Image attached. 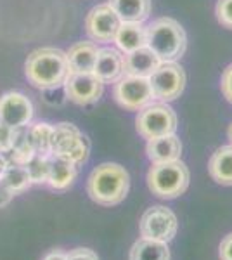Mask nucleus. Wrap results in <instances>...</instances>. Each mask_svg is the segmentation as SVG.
I'll return each instance as SVG.
<instances>
[{
	"label": "nucleus",
	"mask_w": 232,
	"mask_h": 260,
	"mask_svg": "<svg viewBox=\"0 0 232 260\" xmlns=\"http://www.w3.org/2000/svg\"><path fill=\"white\" fill-rule=\"evenodd\" d=\"M28 82L40 90L59 89L68 80L71 70L66 52L56 47H42L33 50L24 62Z\"/></svg>",
	"instance_id": "1"
},
{
	"label": "nucleus",
	"mask_w": 232,
	"mask_h": 260,
	"mask_svg": "<svg viewBox=\"0 0 232 260\" xmlns=\"http://www.w3.org/2000/svg\"><path fill=\"white\" fill-rule=\"evenodd\" d=\"M130 187L128 172L118 163H101L87 180V192L101 207H115L126 198Z\"/></svg>",
	"instance_id": "2"
},
{
	"label": "nucleus",
	"mask_w": 232,
	"mask_h": 260,
	"mask_svg": "<svg viewBox=\"0 0 232 260\" xmlns=\"http://www.w3.org/2000/svg\"><path fill=\"white\" fill-rule=\"evenodd\" d=\"M147 47L161 62H174L184 56L187 49V37L179 21L174 18H158L146 26Z\"/></svg>",
	"instance_id": "3"
},
{
	"label": "nucleus",
	"mask_w": 232,
	"mask_h": 260,
	"mask_svg": "<svg viewBox=\"0 0 232 260\" xmlns=\"http://www.w3.org/2000/svg\"><path fill=\"white\" fill-rule=\"evenodd\" d=\"M191 174L180 160L167 163H153L147 172V187L154 196L174 200L184 194L189 187Z\"/></svg>",
	"instance_id": "4"
},
{
	"label": "nucleus",
	"mask_w": 232,
	"mask_h": 260,
	"mask_svg": "<svg viewBox=\"0 0 232 260\" xmlns=\"http://www.w3.org/2000/svg\"><path fill=\"white\" fill-rule=\"evenodd\" d=\"M88 153H90V144L75 125L64 121L54 127L50 156L62 158L80 167L88 160Z\"/></svg>",
	"instance_id": "5"
},
{
	"label": "nucleus",
	"mask_w": 232,
	"mask_h": 260,
	"mask_svg": "<svg viewBox=\"0 0 232 260\" xmlns=\"http://www.w3.org/2000/svg\"><path fill=\"white\" fill-rule=\"evenodd\" d=\"M136 127L141 137L151 141L177 132V115L167 103H151L139 111Z\"/></svg>",
	"instance_id": "6"
},
{
	"label": "nucleus",
	"mask_w": 232,
	"mask_h": 260,
	"mask_svg": "<svg viewBox=\"0 0 232 260\" xmlns=\"http://www.w3.org/2000/svg\"><path fill=\"white\" fill-rule=\"evenodd\" d=\"M113 98L126 111H141L153 103L154 94L149 78L123 75L113 87Z\"/></svg>",
	"instance_id": "7"
},
{
	"label": "nucleus",
	"mask_w": 232,
	"mask_h": 260,
	"mask_svg": "<svg viewBox=\"0 0 232 260\" xmlns=\"http://www.w3.org/2000/svg\"><path fill=\"white\" fill-rule=\"evenodd\" d=\"M151 89H153L154 99L161 103H170L180 98L185 89V73L184 68L177 61L161 62L154 73L149 77Z\"/></svg>",
	"instance_id": "8"
},
{
	"label": "nucleus",
	"mask_w": 232,
	"mask_h": 260,
	"mask_svg": "<svg viewBox=\"0 0 232 260\" xmlns=\"http://www.w3.org/2000/svg\"><path fill=\"white\" fill-rule=\"evenodd\" d=\"M139 231L142 238L158 241H172L179 231V222H177L175 213L167 207H151L147 208L139 222Z\"/></svg>",
	"instance_id": "9"
},
{
	"label": "nucleus",
	"mask_w": 232,
	"mask_h": 260,
	"mask_svg": "<svg viewBox=\"0 0 232 260\" xmlns=\"http://www.w3.org/2000/svg\"><path fill=\"white\" fill-rule=\"evenodd\" d=\"M121 21L118 18L109 4H99L92 7L90 12L85 18V31L92 40L101 42V44H109L115 42Z\"/></svg>",
	"instance_id": "10"
},
{
	"label": "nucleus",
	"mask_w": 232,
	"mask_h": 260,
	"mask_svg": "<svg viewBox=\"0 0 232 260\" xmlns=\"http://www.w3.org/2000/svg\"><path fill=\"white\" fill-rule=\"evenodd\" d=\"M66 94V99L78 106L94 104L101 99L104 92V83L101 78H97L94 71L90 73H70L68 80L62 85Z\"/></svg>",
	"instance_id": "11"
},
{
	"label": "nucleus",
	"mask_w": 232,
	"mask_h": 260,
	"mask_svg": "<svg viewBox=\"0 0 232 260\" xmlns=\"http://www.w3.org/2000/svg\"><path fill=\"white\" fill-rule=\"evenodd\" d=\"M33 118V104L23 92L11 90L0 95V121L12 128L29 125Z\"/></svg>",
	"instance_id": "12"
},
{
	"label": "nucleus",
	"mask_w": 232,
	"mask_h": 260,
	"mask_svg": "<svg viewBox=\"0 0 232 260\" xmlns=\"http://www.w3.org/2000/svg\"><path fill=\"white\" fill-rule=\"evenodd\" d=\"M94 73L103 83H116L125 75V56L115 47H103L97 52Z\"/></svg>",
	"instance_id": "13"
},
{
	"label": "nucleus",
	"mask_w": 232,
	"mask_h": 260,
	"mask_svg": "<svg viewBox=\"0 0 232 260\" xmlns=\"http://www.w3.org/2000/svg\"><path fill=\"white\" fill-rule=\"evenodd\" d=\"M159 64H161L159 57L147 45L125 54V75L149 78Z\"/></svg>",
	"instance_id": "14"
},
{
	"label": "nucleus",
	"mask_w": 232,
	"mask_h": 260,
	"mask_svg": "<svg viewBox=\"0 0 232 260\" xmlns=\"http://www.w3.org/2000/svg\"><path fill=\"white\" fill-rule=\"evenodd\" d=\"M146 153L153 163H167V161H175L180 160L182 154V142L175 134L172 136L158 137V139L147 141Z\"/></svg>",
	"instance_id": "15"
},
{
	"label": "nucleus",
	"mask_w": 232,
	"mask_h": 260,
	"mask_svg": "<svg viewBox=\"0 0 232 260\" xmlns=\"http://www.w3.org/2000/svg\"><path fill=\"white\" fill-rule=\"evenodd\" d=\"M97 52H99V47L94 42H77V44L71 45L70 50L66 52L71 73H90V71H94Z\"/></svg>",
	"instance_id": "16"
},
{
	"label": "nucleus",
	"mask_w": 232,
	"mask_h": 260,
	"mask_svg": "<svg viewBox=\"0 0 232 260\" xmlns=\"http://www.w3.org/2000/svg\"><path fill=\"white\" fill-rule=\"evenodd\" d=\"M115 44L118 50H121L123 54L146 47L147 44L146 26L142 23H121L115 37Z\"/></svg>",
	"instance_id": "17"
},
{
	"label": "nucleus",
	"mask_w": 232,
	"mask_h": 260,
	"mask_svg": "<svg viewBox=\"0 0 232 260\" xmlns=\"http://www.w3.org/2000/svg\"><path fill=\"white\" fill-rule=\"evenodd\" d=\"M121 23H144L151 16V0H109Z\"/></svg>",
	"instance_id": "18"
},
{
	"label": "nucleus",
	"mask_w": 232,
	"mask_h": 260,
	"mask_svg": "<svg viewBox=\"0 0 232 260\" xmlns=\"http://www.w3.org/2000/svg\"><path fill=\"white\" fill-rule=\"evenodd\" d=\"M78 175V167L68 160L57 156H50V172L47 184L54 191H66L73 186Z\"/></svg>",
	"instance_id": "19"
},
{
	"label": "nucleus",
	"mask_w": 232,
	"mask_h": 260,
	"mask_svg": "<svg viewBox=\"0 0 232 260\" xmlns=\"http://www.w3.org/2000/svg\"><path fill=\"white\" fill-rule=\"evenodd\" d=\"M208 172L215 182L232 186V144L215 151L208 161Z\"/></svg>",
	"instance_id": "20"
},
{
	"label": "nucleus",
	"mask_w": 232,
	"mask_h": 260,
	"mask_svg": "<svg viewBox=\"0 0 232 260\" xmlns=\"http://www.w3.org/2000/svg\"><path fill=\"white\" fill-rule=\"evenodd\" d=\"M128 260H170V248L164 241L141 238L130 248Z\"/></svg>",
	"instance_id": "21"
},
{
	"label": "nucleus",
	"mask_w": 232,
	"mask_h": 260,
	"mask_svg": "<svg viewBox=\"0 0 232 260\" xmlns=\"http://www.w3.org/2000/svg\"><path fill=\"white\" fill-rule=\"evenodd\" d=\"M0 182L9 189L12 194H21L31 186V179L24 165H18V163H7L6 170L0 175Z\"/></svg>",
	"instance_id": "22"
},
{
	"label": "nucleus",
	"mask_w": 232,
	"mask_h": 260,
	"mask_svg": "<svg viewBox=\"0 0 232 260\" xmlns=\"http://www.w3.org/2000/svg\"><path fill=\"white\" fill-rule=\"evenodd\" d=\"M7 154H9V160L7 161L18 163V165H26V163L37 154L31 141H29V136H28V125L26 127L16 128L12 149Z\"/></svg>",
	"instance_id": "23"
},
{
	"label": "nucleus",
	"mask_w": 232,
	"mask_h": 260,
	"mask_svg": "<svg viewBox=\"0 0 232 260\" xmlns=\"http://www.w3.org/2000/svg\"><path fill=\"white\" fill-rule=\"evenodd\" d=\"M54 125L50 123H33L28 125V136L31 141L37 154L42 156H50V144H52Z\"/></svg>",
	"instance_id": "24"
},
{
	"label": "nucleus",
	"mask_w": 232,
	"mask_h": 260,
	"mask_svg": "<svg viewBox=\"0 0 232 260\" xmlns=\"http://www.w3.org/2000/svg\"><path fill=\"white\" fill-rule=\"evenodd\" d=\"M24 167H26L29 174L31 184H47L49 172H50V156L35 154Z\"/></svg>",
	"instance_id": "25"
},
{
	"label": "nucleus",
	"mask_w": 232,
	"mask_h": 260,
	"mask_svg": "<svg viewBox=\"0 0 232 260\" xmlns=\"http://www.w3.org/2000/svg\"><path fill=\"white\" fill-rule=\"evenodd\" d=\"M217 19L223 28L232 30V0H218L217 2Z\"/></svg>",
	"instance_id": "26"
},
{
	"label": "nucleus",
	"mask_w": 232,
	"mask_h": 260,
	"mask_svg": "<svg viewBox=\"0 0 232 260\" xmlns=\"http://www.w3.org/2000/svg\"><path fill=\"white\" fill-rule=\"evenodd\" d=\"M14 132L16 128L0 121V153L7 154L12 149V142H14Z\"/></svg>",
	"instance_id": "27"
},
{
	"label": "nucleus",
	"mask_w": 232,
	"mask_h": 260,
	"mask_svg": "<svg viewBox=\"0 0 232 260\" xmlns=\"http://www.w3.org/2000/svg\"><path fill=\"white\" fill-rule=\"evenodd\" d=\"M220 89H222L223 98L232 104V64H229L225 70H223L222 80H220Z\"/></svg>",
	"instance_id": "28"
},
{
	"label": "nucleus",
	"mask_w": 232,
	"mask_h": 260,
	"mask_svg": "<svg viewBox=\"0 0 232 260\" xmlns=\"http://www.w3.org/2000/svg\"><path fill=\"white\" fill-rule=\"evenodd\" d=\"M66 260H99V257L90 248H75L66 253Z\"/></svg>",
	"instance_id": "29"
},
{
	"label": "nucleus",
	"mask_w": 232,
	"mask_h": 260,
	"mask_svg": "<svg viewBox=\"0 0 232 260\" xmlns=\"http://www.w3.org/2000/svg\"><path fill=\"white\" fill-rule=\"evenodd\" d=\"M218 253H220V260H232V233L222 240Z\"/></svg>",
	"instance_id": "30"
},
{
	"label": "nucleus",
	"mask_w": 232,
	"mask_h": 260,
	"mask_svg": "<svg viewBox=\"0 0 232 260\" xmlns=\"http://www.w3.org/2000/svg\"><path fill=\"white\" fill-rule=\"evenodd\" d=\"M12 192L7 189L6 186H4L2 182H0V208H4V207H7V205L11 203V200H12Z\"/></svg>",
	"instance_id": "31"
},
{
	"label": "nucleus",
	"mask_w": 232,
	"mask_h": 260,
	"mask_svg": "<svg viewBox=\"0 0 232 260\" xmlns=\"http://www.w3.org/2000/svg\"><path fill=\"white\" fill-rule=\"evenodd\" d=\"M44 260H66V253H62V251H59V250H54L45 255Z\"/></svg>",
	"instance_id": "32"
},
{
	"label": "nucleus",
	"mask_w": 232,
	"mask_h": 260,
	"mask_svg": "<svg viewBox=\"0 0 232 260\" xmlns=\"http://www.w3.org/2000/svg\"><path fill=\"white\" fill-rule=\"evenodd\" d=\"M7 163H9V161H7V158H6V156H4V154H2V153H0V175H2V172H4V170H6Z\"/></svg>",
	"instance_id": "33"
},
{
	"label": "nucleus",
	"mask_w": 232,
	"mask_h": 260,
	"mask_svg": "<svg viewBox=\"0 0 232 260\" xmlns=\"http://www.w3.org/2000/svg\"><path fill=\"white\" fill-rule=\"evenodd\" d=\"M227 137H229L230 144H232V123L229 125V128H227Z\"/></svg>",
	"instance_id": "34"
}]
</instances>
